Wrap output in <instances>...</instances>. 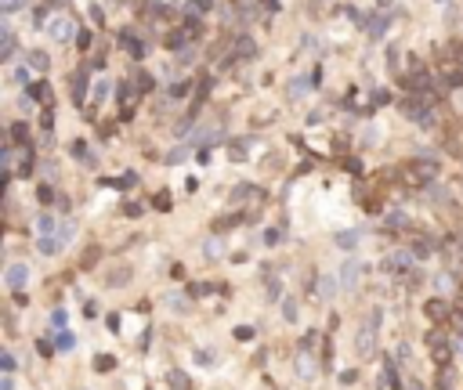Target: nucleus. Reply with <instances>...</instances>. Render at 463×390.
I'll use <instances>...</instances> for the list:
<instances>
[{
	"label": "nucleus",
	"instance_id": "f257e3e1",
	"mask_svg": "<svg viewBox=\"0 0 463 390\" xmlns=\"http://www.w3.org/2000/svg\"><path fill=\"white\" fill-rule=\"evenodd\" d=\"M48 33H51L54 40H62V43H66V40H72V36H76V25H72L69 18H54V22L48 25Z\"/></svg>",
	"mask_w": 463,
	"mask_h": 390
},
{
	"label": "nucleus",
	"instance_id": "f03ea898",
	"mask_svg": "<svg viewBox=\"0 0 463 390\" xmlns=\"http://www.w3.org/2000/svg\"><path fill=\"white\" fill-rule=\"evenodd\" d=\"M373 333H376V322L369 318V325H362V329H358V354L362 358L373 354Z\"/></svg>",
	"mask_w": 463,
	"mask_h": 390
},
{
	"label": "nucleus",
	"instance_id": "7ed1b4c3",
	"mask_svg": "<svg viewBox=\"0 0 463 390\" xmlns=\"http://www.w3.org/2000/svg\"><path fill=\"white\" fill-rule=\"evenodd\" d=\"M8 286L14 289V293H22V286H26V278H29V268H26V264H11V268H8Z\"/></svg>",
	"mask_w": 463,
	"mask_h": 390
},
{
	"label": "nucleus",
	"instance_id": "20e7f679",
	"mask_svg": "<svg viewBox=\"0 0 463 390\" xmlns=\"http://www.w3.org/2000/svg\"><path fill=\"white\" fill-rule=\"evenodd\" d=\"M250 145H254V137H236V141H228V159L242 163L246 152H250Z\"/></svg>",
	"mask_w": 463,
	"mask_h": 390
},
{
	"label": "nucleus",
	"instance_id": "39448f33",
	"mask_svg": "<svg viewBox=\"0 0 463 390\" xmlns=\"http://www.w3.org/2000/svg\"><path fill=\"white\" fill-rule=\"evenodd\" d=\"M358 275H362V264H358V260H348L344 268H340V286L351 289L354 282H358Z\"/></svg>",
	"mask_w": 463,
	"mask_h": 390
},
{
	"label": "nucleus",
	"instance_id": "423d86ee",
	"mask_svg": "<svg viewBox=\"0 0 463 390\" xmlns=\"http://www.w3.org/2000/svg\"><path fill=\"white\" fill-rule=\"evenodd\" d=\"M412 264V253H391L388 260H384V271H391V275H398V271H406Z\"/></svg>",
	"mask_w": 463,
	"mask_h": 390
},
{
	"label": "nucleus",
	"instance_id": "0eeeda50",
	"mask_svg": "<svg viewBox=\"0 0 463 390\" xmlns=\"http://www.w3.org/2000/svg\"><path fill=\"white\" fill-rule=\"evenodd\" d=\"M434 174H438V163H427V159L412 163V177L416 181H434Z\"/></svg>",
	"mask_w": 463,
	"mask_h": 390
},
{
	"label": "nucleus",
	"instance_id": "6e6552de",
	"mask_svg": "<svg viewBox=\"0 0 463 390\" xmlns=\"http://www.w3.org/2000/svg\"><path fill=\"white\" fill-rule=\"evenodd\" d=\"M402 112H406V116H412V119H420V123H427V119H430V116H427V108L416 101V98H406V101H402Z\"/></svg>",
	"mask_w": 463,
	"mask_h": 390
},
{
	"label": "nucleus",
	"instance_id": "1a4fd4ad",
	"mask_svg": "<svg viewBox=\"0 0 463 390\" xmlns=\"http://www.w3.org/2000/svg\"><path fill=\"white\" fill-rule=\"evenodd\" d=\"M72 155H76V159H80L84 166H90V170H94V166H98V155H94V152H90V148H87L84 141H76V145H72Z\"/></svg>",
	"mask_w": 463,
	"mask_h": 390
},
{
	"label": "nucleus",
	"instance_id": "9d476101",
	"mask_svg": "<svg viewBox=\"0 0 463 390\" xmlns=\"http://www.w3.org/2000/svg\"><path fill=\"white\" fill-rule=\"evenodd\" d=\"M210 11V0H188V4H184V14H188V18H203V14Z\"/></svg>",
	"mask_w": 463,
	"mask_h": 390
},
{
	"label": "nucleus",
	"instance_id": "9b49d317",
	"mask_svg": "<svg viewBox=\"0 0 463 390\" xmlns=\"http://www.w3.org/2000/svg\"><path fill=\"white\" fill-rule=\"evenodd\" d=\"M29 65L40 69V72H48V69H51V54H48V51H40V47H36V51H29Z\"/></svg>",
	"mask_w": 463,
	"mask_h": 390
},
{
	"label": "nucleus",
	"instance_id": "f8f14e48",
	"mask_svg": "<svg viewBox=\"0 0 463 390\" xmlns=\"http://www.w3.org/2000/svg\"><path fill=\"white\" fill-rule=\"evenodd\" d=\"M36 249H40L44 257H54L62 246H58V239H54V235H40V239H36Z\"/></svg>",
	"mask_w": 463,
	"mask_h": 390
},
{
	"label": "nucleus",
	"instance_id": "ddd939ff",
	"mask_svg": "<svg viewBox=\"0 0 463 390\" xmlns=\"http://www.w3.org/2000/svg\"><path fill=\"white\" fill-rule=\"evenodd\" d=\"M26 98H33V101H44V105H48V101H51V87H48V83H33V87L26 90Z\"/></svg>",
	"mask_w": 463,
	"mask_h": 390
},
{
	"label": "nucleus",
	"instance_id": "4468645a",
	"mask_svg": "<svg viewBox=\"0 0 463 390\" xmlns=\"http://www.w3.org/2000/svg\"><path fill=\"white\" fill-rule=\"evenodd\" d=\"M166 47H170V51H181L184 47V43H188V33H184V29H174V33H166Z\"/></svg>",
	"mask_w": 463,
	"mask_h": 390
},
{
	"label": "nucleus",
	"instance_id": "2eb2a0df",
	"mask_svg": "<svg viewBox=\"0 0 463 390\" xmlns=\"http://www.w3.org/2000/svg\"><path fill=\"white\" fill-rule=\"evenodd\" d=\"M72 235H76V224H72V221H62V224H58V231H54L58 246H66V242H69Z\"/></svg>",
	"mask_w": 463,
	"mask_h": 390
},
{
	"label": "nucleus",
	"instance_id": "dca6fc26",
	"mask_svg": "<svg viewBox=\"0 0 463 390\" xmlns=\"http://www.w3.org/2000/svg\"><path fill=\"white\" fill-rule=\"evenodd\" d=\"M84 90H87V72L80 69V72L72 76V98H76V101H84Z\"/></svg>",
	"mask_w": 463,
	"mask_h": 390
},
{
	"label": "nucleus",
	"instance_id": "f3484780",
	"mask_svg": "<svg viewBox=\"0 0 463 390\" xmlns=\"http://www.w3.org/2000/svg\"><path fill=\"white\" fill-rule=\"evenodd\" d=\"M11 141L29 148V130H26V123H11Z\"/></svg>",
	"mask_w": 463,
	"mask_h": 390
},
{
	"label": "nucleus",
	"instance_id": "a211bd4d",
	"mask_svg": "<svg viewBox=\"0 0 463 390\" xmlns=\"http://www.w3.org/2000/svg\"><path fill=\"white\" fill-rule=\"evenodd\" d=\"M254 51H257V47H254L250 36H239V40H236V54H239V58H254Z\"/></svg>",
	"mask_w": 463,
	"mask_h": 390
},
{
	"label": "nucleus",
	"instance_id": "6ab92c4d",
	"mask_svg": "<svg viewBox=\"0 0 463 390\" xmlns=\"http://www.w3.org/2000/svg\"><path fill=\"white\" fill-rule=\"evenodd\" d=\"M336 246H340V249H354V246H358V231H340V235H336Z\"/></svg>",
	"mask_w": 463,
	"mask_h": 390
},
{
	"label": "nucleus",
	"instance_id": "aec40b11",
	"mask_svg": "<svg viewBox=\"0 0 463 390\" xmlns=\"http://www.w3.org/2000/svg\"><path fill=\"white\" fill-rule=\"evenodd\" d=\"M36 228L44 231V235H51V231H58V228H54V217H51V213H40V217H36Z\"/></svg>",
	"mask_w": 463,
	"mask_h": 390
},
{
	"label": "nucleus",
	"instance_id": "412c9836",
	"mask_svg": "<svg viewBox=\"0 0 463 390\" xmlns=\"http://www.w3.org/2000/svg\"><path fill=\"white\" fill-rule=\"evenodd\" d=\"M105 282H109V286H127V282H130V271L120 268V271H112L109 278H105Z\"/></svg>",
	"mask_w": 463,
	"mask_h": 390
},
{
	"label": "nucleus",
	"instance_id": "4be33fe9",
	"mask_svg": "<svg viewBox=\"0 0 463 390\" xmlns=\"http://www.w3.org/2000/svg\"><path fill=\"white\" fill-rule=\"evenodd\" d=\"M333 289H336V286H333V278H318V286H315V293L322 296V300H330Z\"/></svg>",
	"mask_w": 463,
	"mask_h": 390
},
{
	"label": "nucleus",
	"instance_id": "5701e85b",
	"mask_svg": "<svg viewBox=\"0 0 463 390\" xmlns=\"http://www.w3.org/2000/svg\"><path fill=\"white\" fill-rule=\"evenodd\" d=\"M366 29H369L373 36H384V29H388V18H384V14H380V18H369V22H366Z\"/></svg>",
	"mask_w": 463,
	"mask_h": 390
},
{
	"label": "nucleus",
	"instance_id": "b1692460",
	"mask_svg": "<svg viewBox=\"0 0 463 390\" xmlns=\"http://www.w3.org/2000/svg\"><path fill=\"white\" fill-rule=\"evenodd\" d=\"M109 90H112V83H109V80H98V83H94V101L102 105L105 98H109Z\"/></svg>",
	"mask_w": 463,
	"mask_h": 390
},
{
	"label": "nucleus",
	"instance_id": "393cba45",
	"mask_svg": "<svg viewBox=\"0 0 463 390\" xmlns=\"http://www.w3.org/2000/svg\"><path fill=\"white\" fill-rule=\"evenodd\" d=\"M297 369H300V376H312V372H315V365H312V354H308V351H300V362H297Z\"/></svg>",
	"mask_w": 463,
	"mask_h": 390
},
{
	"label": "nucleus",
	"instance_id": "a878e982",
	"mask_svg": "<svg viewBox=\"0 0 463 390\" xmlns=\"http://www.w3.org/2000/svg\"><path fill=\"white\" fill-rule=\"evenodd\" d=\"M445 311H449V307H445V300H430L427 304V315L430 318H445Z\"/></svg>",
	"mask_w": 463,
	"mask_h": 390
},
{
	"label": "nucleus",
	"instance_id": "bb28decb",
	"mask_svg": "<svg viewBox=\"0 0 463 390\" xmlns=\"http://www.w3.org/2000/svg\"><path fill=\"white\" fill-rule=\"evenodd\" d=\"M98 260H102V249H98V246H90L87 253H84V268H94Z\"/></svg>",
	"mask_w": 463,
	"mask_h": 390
},
{
	"label": "nucleus",
	"instance_id": "cd10ccee",
	"mask_svg": "<svg viewBox=\"0 0 463 390\" xmlns=\"http://www.w3.org/2000/svg\"><path fill=\"white\" fill-rule=\"evenodd\" d=\"M242 221V217H236V213H232V217H221V221H214V228H218V231H224V228H236Z\"/></svg>",
	"mask_w": 463,
	"mask_h": 390
},
{
	"label": "nucleus",
	"instance_id": "c85d7f7f",
	"mask_svg": "<svg viewBox=\"0 0 463 390\" xmlns=\"http://www.w3.org/2000/svg\"><path fill=\"white\" fill-rule=\"evenodd\" d=\"M112 365H116V358H109V354H98V362H94V369H98V372H109Z\"/></svg>",
	"mask_w": 463,
	"mask_h": 390
},
{
	"label": "nucleus",
	"instance_id": "c756f323",
	"mask_svg": "<svg viewBox=\"0 0 463 390\" xmlns=\"http://www.w3.org/2000/svg\"><path fill=\"white\" fill-rule=\"evenodd\" d=\"M170 387H174V390H188V380H184V372H170Z\"/></svg>",
	"mask_w": 463,
	"mask_h": 390
},
{
	"label": "nucleus",
	"instance_id": "7c9ffc66",
	"mask_svg": "<svg viewBox=\"0 0 463 390\" xmlns=\"http://www.w3.org/2000/svg\"><path fill=\"white\" fill-rule=\"evenodd\" d=\"M442 80L449 83V87H460V83H463V72H456V69H449V72L442 76Z\"/></svg>",
	"mask_w": 463,
	"mask_h": 390
},
{
	"label": "nucleus",
	"instance_id": "2f4dec72",
	"mask_svg": "<svg viewBox=\"0 0 463 390\" xmlns=\"http://www.w3.org/2000/svg\"><path fill=\"white\" fill-rule=\"evenodd\" d=\"M51 325H54V329H66V311H51Z\"/></svg>",
	"mask_w": 463,
	"mask_h": 390
},
{
	"label": "nucleus",
	"instance_id": "473e14b6",
	"mask_svg": "<svg viewBox=\"0 0 463 390\" xmlns=\"http://www.w3.org/2000/svg\"><path fill=\"white\" fill-rule=\"evenodd\" d=\"M412 253H416V257H427V253H430V242H427V239H416Z\"/></svg>",
	"mask_w": 463,
	"mask_h": 390
},
{
	"label": "nucleus",
	"instance_id": "72a5a7b5",
	"mask_svg": "<svg viewBox=\"0 0 463 390\" xmlns=\"http://www.w3.org/2000/svg\"><path fill=\"white\" fill-rule=\"evenodd\" d=\"M72 343H76L72 333H62V336H58V351H72Z\"/></svg>",
	"mask_w": 463,
	"mask_h": 390
},
{
	"label": "nucleus",
	"instance_id": "f704fd0d",
	"mask_svg": "<svg viewBox=\"0 0 463 390\" xmlns=\"http://www.w3.org/2000/svg\"><path fill=\"white\" fill-rule=\"evenodd\" d=\"M40 127H44V130H51V127H54V112H51V108H44V116H40Z\"/></svg>",
	"mask_w": 463,
	"mask_h": 390
},
{
	"label": "nucleus",
	"instance_id": "c9c22d12",
	"mask_svg": "<svg viewBox=\"0 0 463 390\" xmlns=\"http://www.w3.org/2000/svg\"><path fill=\"white\" fill-rule=\"evenodd\" d=\"M18 4H22V0H0V11H4V14H14V11H18Z\"/></svg>",
	"mask_w": 463,
	"mask_h": 390
},
{
	"label": "nucleus",
	"instance_id": "e433bc0d",
	"mask_svg": "<svg viewBox=\"0 0 463 390\" xmlns=\"http://www.w3.org/2000/svg\"><path fill=\"white\" fill-rule=\"evenodd\" d=\"M196 365H214V354L210 351H196Z\"/></svg>",
	"mask_w": 463,
	"mask_h": 390
},
{
	"label": "nucleus",
	"instance_id": "4c0bfd02",
	"mask_svg": "<svg viewBox=\"0 0 463 390\" xmlns=\"http://www.w3.org/2000/svg\"><path fill=\"white\" fill-rule=\"evenodd\" d=\"M282 315H286V322H293V318H297V304L286 300V304H282Z\"/></svg>",
	"mask_w": 463,
	"mask_h": 390
},
{
	"label": "nucleus",
	"instance_id": "58836bf2",
	"mask_svg": "<svg viewBox=\"0 0 463 390\" xmlns=\"http://www.w3.org/2000/svg\"><path fill=\"white\" fill-rule=\"evenodd\" d=\"M388 65L398 69V43H391V47H388Z\"/></svg>",
	"mask_w": 463,
	"mask_h": 390
},
{
	"label": "nucleus",
	"instance_id": "ea45409f",
	"mask_svg": "<svg viewBox=\"0 0 463 390\" xmlns=\"http://www.w3.org/2000/svg\"><path fill=\"white\" fill-rule=\"evenodd\" d=\"M152 83H156V80H152L148 72H142V76H138V87H142V90H152Z\"/></svg>",
	"mask_w": 463,
	"mask_h": 390
},
{
	"label": "nucleus",
	"instance_id": "a19ab883",
	"mask_svg": "<svg viewBox=\"0 0 463 390\" xmlns=\"http://www.w3.org/2000/svg\"><path fill=\"white\" fill-rule=\"evenodd\" d=\"M290 90H293V94H304V90H308V80H300V76H297V80L290 83Z\"/></svg>",
	"mask_w": 463,
	"mask_h": 390
},
{
	"label": "nucleus",
	"instance_id": "79ce46f5",
	"mask_svg": "<svg viewBox=\"0 0 463 390\" xmlns=\"http://www.w3.org/2000/svg\"><path fill=\"white\" fill-rule=\"evenodd\" d=\"M388 101H391L388 90H373V105H388Z\"/></svg>",
	"mask_w": 463,
	"mask_h": 390
},
{
	"label": "nucleus",
	"instance_id": "37998d69",
	"mask_svg": "<svg viewBox=\"0 0 463 390\" xmlns=\"http://www.w3.org/2000/svg\"><path fill=\"white\" fill-rule=\"evenodd\" d=\"M152 202H156V210H166V206H170V195H166V192H160Z\"/></svg>",
	"mask_w": 463,
	"mask_h": 390
},
{
	"label": "nucleus",
	"instance_id": "c03bdc74",
	"mask_svg": "<svg viewBox=\"0 0 463 390\" xmlns=\"http://www.w3.org/2000/svg\"><path fill=\"white\" fill-rule=\"evenodd\" d=\"M123 213H127V217H142V206H138V202H127V206H123Z\"/></svg>",
	"mask_w": 463,
	"mask_h": 390
},
{
	"label": "nucleus",
	"instance_id": "a18cd8bd",
	"mask_svg": "<svg viewBox=\"0 0 463 390\" xmlns=\"http://www.w3.org/2000/svg\"><path fill=\"white\" fill-rule=\"evenodd\" d=\"M181 159H184V148H174L170 155H166V163H170V166H174V163H181Z\"/></svg>",
	"mask_w": 463,
	"mask_h": 390
},
{
	"label": "nucleus",
	"instance_id": "49530a36",
	"mask_svg": "<svg viewBox=\"0 0 463 390\" xmlns=\"http://www.w3.org/2000/svg\"><path fill=\"white\" fill-rule=\"evenodd\" d=\"M0 365L11 372V369H14V354H8V351H4V354H0Z\"/></svg>",
	"mask_w": 463,
	"mask_h": 390
},
{
	"label": "nucleus",
	"instance_id": "de8ad7c7",
	"mask_svg": "<svg viewBox=\"0 0 463 390\" xmlns=\"http://www.w3.org/2000/svg\"><path fill=\"white\" fill-rule=\"evenodd\" d=\"M40 202H54V188H48V184H44V188H40Z\"/></svg>",
	"mask_w": 463,
	"mask_h": 390
},
{
	"label": "nucleus",
	"instance_id": "09e8293b",
	"mask_svg": "<svg viewBox=\"0 0 463 390\" xmlns=\"http://www.w3.org/2000/svg\"><path fill=\"white\" fill-rule=\"evenodd\" d=\"M264 239H268V246H279V239H282V235H279V231L272 228V231H264Z\"/></svg>",
	"mask_w": 463,
	"mask_h": 390
},
{
	"label": "nucleus",
	"instance_id": "8fccbe9b",
	"mask_svg": "<svg viewBox=\"0 0 463 390\" xmlns=\"http://www.w3.org/2000/svg\"><path fill=\"white\" fill-rule=\"evenodd\" d=\"M236 336H239V340H250V336H254V329H250V325H239Z\"/></svg>",
	"mask_w": 463,
	"mask_h": 390
},
{
	"label": "nucleus",
	"instance_id": "3c124183",
	"mask_svg": "<svg viewBox=\"0 0 463 390\" xmlns=\"http://www.w3.org/2000/svg\"><path fill=\"white\" fill-rule=\"evenodd\" d=\"M279 293H282V286H279V282H275V278H272V282H268V296L275 300V296H279Z\"/></svg>",
	"mask_w": 463,
	"mask_h": 390
},
{
	"label": "nucleus",
	"instance_id": "603ef678",
	"mask_svg": "<svg viewBox=\"0 0 463 390\" xmlns=\"http://www.w3.org/2000/svg\"><path fill=\"white\" fill-rule=\"evenodd\" d=\"M170 307H178V311H188V304H184V296H170Z\"/></svg>",
	"mask_w": 463,
	"mask_h": 390
},
{
	"label": "nucleus",
	"instance_id": "864d4df0",
	"mask_svg": "<svg viewBox=\"0 0 463 390\" xmlns=\"http://www.w3.org/2000/svg\"><path fill=\"white\" fill-rule=\"evenodd\" d=\"M184 90H188V87H184V83H174V87H170V98H181Z\"/></svg>",
	"mask_w": 463,
	"mask_h": 390
},
{
	"label": "nucleus",
	"instance_id": "5fc2aeb1",
	"mask_svg": "<svg viewBox=\"0 0 463 390\" xmlns=\"http://www.w3.org/2000/svg\"><path fill=\"white\" fill-rule=\"evenodd\" d=\"M409 390H424V387H420V383H409Z\"/></svg>",
	"mask_w": 463,
	"mask_h": 390
},
{
	"label": "nucleus",
	"instance_id": "6e6d98bb",
	"mask_svg": "<svg viewBox=\"0 0 463 390\" xmlns=\"http://www.w3.org/2000/svg\"><path fill=\"white\" fill-rule=\"evenodd\" d=\"M376 4H384V7H388V4H391V0H376Z\"/></svg>",
	"mask_w": 463,
	"mask_h": 390
}]
</instances>
